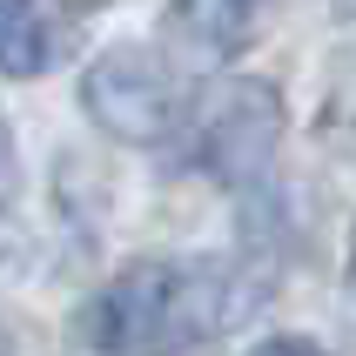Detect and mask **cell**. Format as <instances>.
Wrapping results in <instances>:
<instances>
[{
  "instance_id": "6da1fadb",
  "label": "cell",
  "mask_w": 356,
  "mask_h": 356,
  "mask_svg": "<svg viewBox=\"0 0 356 356\" xmlns=\"http://www.w3.org/2000/svg\"><path fill=\"white\" fill-rule=\"evenodd\" d=\"M256 302L269 296L242 262H135L101 289L88 330L108 356H188L242 330Z\"/></svg>"
},
{
  "instance_id": "7a4b0ae2",
  "label": "cell",
  "mask_w": 356,
  "mask_h": 356,
  "mask_svg": "<svg viewBox=\"0 0 356 356\" xmlns=\"http://www.w3.org/2000/svg\"><path fill=\"white\" fill-rule=\"evenodd\" d=\"M81 108L101 135L128 141V148H155L188 128V88L155 47H108L81 74Z\"/></svg>"
},
{
  "instance_id": "3957f363",
  "label": "cell",
  "mask_w": 356,
  "mask_h": 356,
  "mask_svg": "<svg viewBox=\"0 0 356 356\" xmlns=\"http://www.w3.org/2000/svg\"><path fill=\"white\" fill-rule=\"evenodd\" d=\"M282 135V101L262 81H229L209 115H202V168H216L222 181H249L269 168Z\"/></svg>"
},
{
  "instance_id": "277c9868",
  "label": "cell",
  "mask_w": 356,
  "mask_h": 356,
  "mask_svg": "<svg viewBox=\"0 0 356 356\" xmlns=\"http://www.w3.org/2000/svg\"><path fill=\"white\" fill-rule=\"evenodd\" d=\"M74 47V27L60 14V0H7V20H0V54H7V74L34 81L47 74L54 60H67Z\"/></svg>"
},
{
  "instance_id": "5b68a950",
  "label": "cell",
  "mask_w": 356,
  "mask_h": 356,
  "mask_svg": "<svg viewBox=\"0 0 356 356\" xmlns=\"http://www.w3.org/2000/svg\"><path fill=\"white\" fill-rule=\"evenodd\" d=\"M262 7H269V0H175L168 20H175V34L188 40L195 54L229 60V54H242V47L256 40Z\"/></svg>"
},
{
  "instance_id": "8992f818",
  "label": "cell",
  "mask_w": 356,
  "mask_h": 356,
  "mask_svg": "<svg viewBox=\"0 0 356 356\" xmlns=\"http://www.w3.org/2000/svg\"><path fill=\"white\" fill-rule=\"evenodd\" d=\"M249 356H330L323 343H309V337H269L262 350H249Z\"/></svg>"
},
{
  "instance_id": "52a82bcc",
  "label": "cell",
  "mask_w": 356,
  "mask_h": 356,
  "mask_svg": "<svg viewBox=\"0 0 356 356\" xmlns=\"http://www.w3.org/2000/svg\"><path fill=\"white\" fill-rule=\"evenodd\" d=\"M343 282H350V296H356V229H350V256H343Z\"/></svg>"
},
{
  "instance_id": "ba28073f",
  "label": "cell",
  "mask_w": 356,
  "mask_h": 356,
  "mask_svg": "<svg viewBox=\"0 0 356 356\" xmlns=\"http://www.w3.org/2000/svg\"><path fill=\"white\" fill-rule=\"evenodd\" d=\"M60 7H101V0H60Z\"/></svg>"
}]
</instances>
